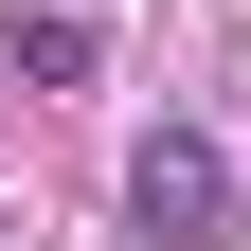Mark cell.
Wrapping results in <instances>:
<instances>
[{
  "mask_svg": "<svg viewBox=\"0 0 251 251\" xmlns=\"http://www.w3.org/2000/svg\"><path fill=\"white\" fill-rule=\"evenodd\" d=\"M126 215H144V251H215L233 233V144H215V126H144Z\"/></svg>",
  "mask_w": 251,
  "mask_h": 251,
  "instance_id": "6da1fadb",
  "label": "cell"
},
{
  "mask_svg": "<svg viewBox=\"0 0 251 251\" xmlns=\"http://www.w3.org/2000/svg\"><path fill=\"white\" fill-rule=\"evenodd\" d=\"M18 90H90V18H36L18 36Z\"/></svg>",
  "mask_w": 251,
  "mask_h": 251,
  "instance_id": "7a4b0ae2",
  "label": "cell"
}]
</instances>
